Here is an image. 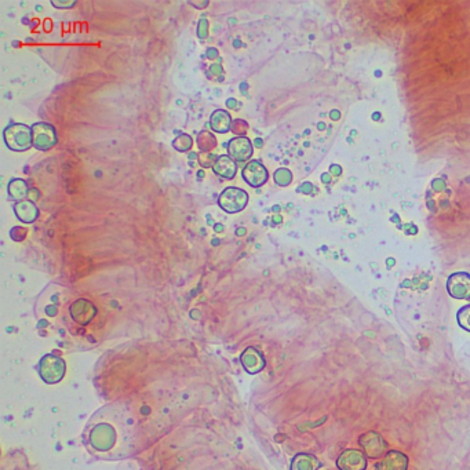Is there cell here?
Listing matches in <instances>:
<instances>
[{
    "label": "cell",
    "mask_w": 470,
    "mask_h": 470,
    "mask_svg": "<svg viewBox=\"0 0 470 470\" xmlns=\"http://www.w3.org/2000/svg\"><path fill=\"white\" fill-rule=\"evenodd\" d=\"M228 155L235 160L236 163H249V160L251 159L253 153H254V145L251 142V140H249L247 137H234L232 140H229L228 145Z\"/></svg>",
    "instance_id": "cell-7"
},
{
    "label": "cell",
    "mask_w": 470,
    "mask_h": 470,
    "mask_svg": "<svg viewBox=\"0 0 470 470\" xmlns=\"http://www.w3.org/2000/svg\"><path fill=\"white\" fill-rule=\"evenodd\" d=\"M70 316L79 324H88L97 315V308L87 299H78L70 305Z\"/></svg>",
    "instance_id": "cell-10"
},
{
    "label": "cell",
    "mask_w": 470,
    "mask_h": 470,
    "mask_svg": "<svg viewBox=\"0 0 470 470\" xmlns=\"http://www.w3.org/2000/svg\"><path fill=\"white\" fill-rule=\"evenodd\" d=\"M234 47L235 48H240V47H243V43L240 42V39H236L235 42H234Z\"/></svg>",
    "instance_id": "cell-39"
},
{
    "label": "cell",
    "mask_w": 470,
    "mask_h": 470,
    "mask_svg": "<svg viewBox=\"0 0 470 470\" xmlns=\"http://www.w3.org/2000/svg\"><path fill=\"white\" fill-rule=\"evenodd\" d=\"M247 203H249V193L236 187L225 188L218 197L219 207L228 214L243 212L247 207Z\"/></svg>",
    "instance_id": "cell-3"
},
{
    "label": "cell",
    "mask_w": 470,
    "mask_h": 470,
    "mask_svg": "<svg viewBox=\"0 0 470 470\" xmlns=\"http://www.w3.org/2000/svg\"><path fill=\"white\" fill-rule=\"evenodd\" d=\"M253 145H254V148H256V150H261L263 147V140L259 138V137H256V138H254V141H253Z\"/></svg>",
    "instance_id": "cell-36"
},
{
    "label": "cell",
    "mask_w": 470,
    "mask_h": 470,
    "mask_svg": "<svg viewBox=\"0 0 470 470\" xmlns=\"http://www.w3.org/2000/svg\"><path fill=\"white\" fill-rule=\"evenodd\" d=\"M213 171L221 178L234 179L237 174V163L229 155H221L214 164Z\"/></svg>",
    "instance_id": "cell-15"
},
{
    "label": "cell",
    "mask_w": 470,
    "mask_h": 470,
    "mask_svg": "<svg viewBox=\"0 0 470 470\" xmlns=\"http://www.w3.org/2000/svg\"><path fill=\"white\" fill-rule=\"evenodd\" d=\"M39 199H41V191L38 188H31L29 193H28V200H31V202L35 203Z\"/></svg>",
    "instance_id": "cell-31"
},
{
    "label": "cell",
    "mask_w": 470,
    "mask_h": 470,
    "mask_svg": "<svg viewBox=\"0 0 470 470\" xmlns=\"http://www.w3.org/2000/svg\"><path fill=\"white\" fill-rule=\"evenodd\" d=\"M320 466L319 461L309 454H299L291 465V470H318Z\"/></svg>",
    "instance_id": "cell-18"
},
{
    "label": "cell",
    "mask_w": 470,
    "mask_h": 470,
    "mask_svg": "<svg viewBox=\"0 0 470 470\" xmlns=\"http://www.w3.org/2000/svg\"><path fill=\"white\" fill-rule=\"evenodd\" d=\"M232 118L231 113L225 109H215L212 113L210 123H212V130L214 132L218 134H226L231 131V125H232Z\"/></svg>",
    "instance_id": "cell-16"
},
{
    "label": "cell",
    "mask_w": 470,
    "mask_h": 470,
    "mask_svg": "<svg viewBox=\"0 0 470 470\" xmlns=\"http://www.w3.org/2000/svg\"><path fill=\"white\" fill-rule=\"evenodd\" d=\"M241 177L249 187L259 189L261 187H263L268 182L269 172L259 160H251V162L246 163V166L243 167Z\"/></svg>",
    "instance_id": "cell-6"
},
{
    "label": "cell",
    "mask_w": 470,
    "mask_h": 470,
    "mask_svg": "<svg viewBox=\"0 0 470 470\" xmlns=\"http://www.w3.org/2000/svg\"><path fill=\"white\" fill-rule=\"evenodd\" d=\"M196 175H197L199 179H203L206 177V172H204V170H199L196 172Z\"/></svg>",
    "instance_id": "cell-38"
},
{
    "label": "cell",
    "mask_w": 470,
    "mask_h": 470,
    "mask_svg": "<svg viewBox=\"0 0 470 470\" xmlns=\"http://www.w3.org/2000/svg\"><path fill=\"white\" fill-rule=\"evenodd\" d=\"M196 33H197V38H199L200 41H206V39L209 38V33H210V22H209L207 19L202 17V19L199 20V22H197V31H196Z\"/></svg>",
    "instance_id": "cell-25"
},
{
    "label": "cell",
    "mask_w": 470,
    "mask_h": 470,
    "mask_svg": "<svg viewBox=\"0 0 470 470\" xmlns=\"http://www.w3.org/2000/svg\"><path fill=\"white\" fill-rule=\"evenodd\" d=\"M39 372L44 382L50 385L58 384L65 377L66 363L58 356L46 355L39 364Z\"/></svg>",
    "instance_id": "cell-4"
},
{
    "label": "cell",
    "mask_w": 470,
    "mask_h": 470,
    "mask_svg": "<svg viewBox=\"0 0 470 470\" xmlns=\"http://www.w3.org/2000/svg\"><path fill=\"white\" fill-rule=\"evenodd\" d=\"M7 192L11 200L21 202V200H25V197H28L29 188H28L26 181H24L21 178H13L7 185Z\"/></svg>",
    "instance_id": "cell-17"
},
{
    "label": "cell",
    "mask_w": 470,
    "mask_h": 470,
    "mask_svg": "<svg viewBox=\"0 0 470 470\" xmlns=\"http://www.w3.org/2000/svg\"><path fill=\"white\" fill-rule=\"evenodd\" d=\"M449 294L455 299H470V275L465 272H458L449 276L447 280Z\"/></svg>",
    "instance_id": "cell-9"
},
{
    "label": "cell",
    "mask_w": 470,
    "mask_h": 470,
    "mask_svg": "<svg viewBox=\"0 0 470 470\" xmlns=\"http://www.w3.org/2000/svg\"><path fill=\"white\" fill-rule=\"evenodd\" d=\"M408 458L400 451H389L377 465L378 470H407Z\"/></svg>",
    "instance_id": "cell-13"
},
{
    "label": "cell",
    "mask_w": 470,
    "mask_h": 470,
    "mask_svg": "<svg viewBox=\"0 0 470 470\" xmlns=\"http://www.w3.org/2000/svg\"><path fill=\"white\" fill-rule=\"evenodd\" d=\"M33 148L38 150H48L54 148L58 142L56 127L47 122H38L31 126Z\"/></svg>",
    "instance_id": "cell-5"
},
{
    "label": "cell",
    "mask_w": 470,
    "mask_h": 470,
    "mask_svg": "<svg viewBox=\"0 0 470 470\" xmlns=\"http://www.w3.org/2000/svg\"><path fill=\"white\" fill-rule=\"evenodd\" d=\"M51 4L56 9H72L76 6V0H51Z\"/></svg>",
    "instance_id": "cell-27"
},
{
    "label": "cell",
    "mask_w": 470,
    "mask_h": 470,
    "mask_svg": "<svg viewBox=\"0 0 470 470\" xmlns=\"http://www.w3.org/2000/svg\"><path fill=\"white\" fill-rule=\"evenodd\" d=\"M3 140L9 150L25 152L33 147L32 128L24 123H11L3 130Z\"/></svg>",
    "instance_id": "cell-2"
},
{
    "label": "cell",
    "mask_w": 470,
    "mask_h": 470,
    "mask_svg": "<svg viewBox=\"0 0 470 470\" xmlns=\"http://www.w3.org/2000/svg\"><path fill=\"white\" fill-rule=\"evenodd\" d=\"M360 446L363 447L364 452L370 458H381L384 456L387 444L381 434L377 432H367L359 439Z\"/></svg>",
    "instance_id": "cell-8"
},
{
    "label": "cell",
    "mask_w": 470,
    "mask_h": 470,
    "mask_svg": "<svg viewBox=\"0 0 470 470\" xmlns=\"http://www.w3.org/2000/svg\"><path fill=\"white\" fill-rule=\"evenodd\" d=\"M241 364L244 367V370L250 374H258L263 370L265 367V359H263V355L256 350V348L253 346H249L243 353H241Z\"/></svg>",
    "instance_id": "cell-12"
},
{
    "label": "cell",
    "mask_w": 470,
    "mask_h": 470,
    "mask_svg": "<svg viewBox=\"0 0 470 470\" xmlns=\"http://www.w3.org/2000/svg\"><path fill=\"white\" fill-rule=\"evenodd\" d=\"M193 147L192 137L189 134H179L172 140V148L181 153H187L191 152Z\"/></svg>",
    "instance_id": "cell-20"
},
{
    "label": "cell",
    "mask_w": 470,
    "mask_h": 470,
    "mask_svg": "<svg viewBox=\"0 0 470 470\" xmlns=\"http://www.w3.org/2000/svg\"><path fill=\"white\" fill-rule=\"evenodd\" d=\"M225 105L228 109H232V110H240V107H243L240 103H237L236 98H228L225 101Z\"/></svg>",
    "instance_id": "cell-30"
},
{
    "label": "cell",
    "mask_w": 470,
    "mask_h": 470,
    "mask_svg": "<svg viewBox=\"0 0 470 470\" xmlns=\"http://www.w3.org/2000/svg\"><path fill=\"white\" fill-rule=\"evenodd\" d=\"M236 234H237V236L246 235V229H241V228H239V229L236 231Z\"/></svg>",
    "instance_id": "cell-41"
},
{
    "label": "cell",
    "mask_w": 470,
    "mask_h": 470,
    "mask_svg": "<svg viewBox=\"0 0 470 470\" xmlns=\"http://www.w3.org/2000/svg\"><path fill=\"white\" fill-rule=\"evenodd\" d=\"M456 319L459 325L470 333V305H466L458 310Z\"/></svg>",
    "instance_id": "cell-24"
},
{
    "label": "cell",
    "mask_w": 470,
    "mask_h": 470,
    "mask_svg": "<svg viewBox=\"0 0 470 470\" xmlns=\"http://www.w3.org/2000/svg\"><path fill=\"white\" fill-rule=\"evenodd\" d=\"M26 235H28V231L26 228H22V226H14L11 231H10V236L14 241H22L26 239Z\"/></svg>",
    "instance_id": "cell-26"
},
{
    "label": "cell",
    "mask_w": 470,
    "mask_h": 470,
    "mask_svg": "<svg viewBox=\"0 0 470 470\" xmlns=\"http://www.w3.org/2000/svg\"><path fill=\"white\" fill-rule=\"evenodd\" d=\"M239 90H240V93L243 94V95H249V93H247V90H249V83H246V82H243V83H240V85H239Z\"/></svg>",
    "instance_id": "cell-35"
},
{
    "label": "cell",
    "mask_w": 470,
    "mask_h": 470,
    "mask_svg": "<svg viewBox=\"0 0 470 470\" xmlns=\"http://www.w3.org/2000/svg\"><path fill=\"white\" fill-rule=\"evenodd\" d=\"M206 58L210 60V61L219 60V51H218V48H215V47H209L207 51H206Z\"/></svg>",
    "instance_id": "cell-29"
},
{
    "label": "cell",
    "mask_w": 470,
    "mask_h": 470,
    "mask_svg": "<svg viewBox=\"0 0 470 470\" xmlns=\"http://www.w3.org/2000/svg\"><path fill=\"white\" fill-rule=\"evenodd\" d=\"M204 127H206V130H207V131H210V128H212V123H210V122H207V123L204 125Z\"/></svg>",
    "instance_id": "cell-43"
},
{
    "label": "cell",
    "mask_w": 470,
    "mask_h": 470,
    "mask_svg": "<svg viewBox=\"0 0 470 470\" xmlns=\"http://www.w3.org/2000/svg\"><path fill=\"white\" fill-rule=\"evenodd\" d=\"M249 123L243 119H235L231 125V131L232 134H235L236 137H246L249 132Z\"/></svg>",
    "instance_id": "cell-23"
},
{
    "label": "cell",
    "mask_w": 470,
    "mask_h": 470,
    "mask_svg": "<svg viewBox=\"0 0 470 470\" xmlns=\"http://www.w3.org/2000/svg\"><path fill=\"white\" fill-rule=\"evenodd\" d=\"M46 313H47L48 316H56V315H57V308H56L54 305H48V306L46 308Z\"/></svg>",
    "instance_id": "cell-34"
},
{
    "label": "cell",
    "mask_w": 470,
    "mask_h": 470,
    "mask_svg": "<svg viewBox=\"0 0 470 470\" xmlns=\"http://www.w3.org/2000/svg\"><path fill=\"white\" fill-rule=\"evenodd\" d=\"M131 424L125 411L116 406L101 408L88 427V444L100 456H126L131 439Z\"/></svg>",
    "instance_id": "cell-1"
},
{
    "label": "cell",
    "mask_w": 470,
    "mask_h": 470,
    "mask_svg": "<svg viewBox=\"0 0 470 470\" xmlns=\"http://www.w3.org/2000/svg\"><path fill=\"white\" fill-rule=\"evenodd\" d=\"M298 191L299 192H303L308 194V193H310V191H312V185L309 182H305L302 187H299Z\"/></svg>",
    "instance_id": "cell-33"
},
{
    "label": "cell",
    "mask_w": 470,
    "mask_h": 470,
    "mask_svg": "<svg viewBox=\"0 0 470 470\" xmlns=\"http://www.w3.org/2000/svg\"><path fill=\"white\" fill-rule=\"evenodd\" d=\"M273 222L280 224V222H281V216H280V215H275V216H273Z\"/></svg>",
    "instance_id": "cell-42"
},
{
    "label": "cell",
    "mask_w": 470,
    "mask_h": 470,
    "mask_svg": "<svg viewBox=\"0 0 470 470\" xmlns=\"http://www.w3.org/2000/svg\"><path fill=\"white\" fill-rule=\"evenodd\" d=\"M337 466L341 470H365L367 458L359 449H346L338 458Z\"/></svg>",
    "instance_id": "cell-11"
},
{
    "label": "cell",
    "mask_w": 470,
    "mask_h": 470,
    "mask_svg": "<svg viewBox=\"0 0 470 470\" xmlns=\"http://www.w3.org/2000/svg\"><path fill=\"white\" fill-rule=\"evenodd\" d=\"M209 70L214 76H222L224 75V68H222V64H219V63H213L210 65Z\"/></svg>",
    "instance_id": "cell-28"
},
{
    "label": "cell",
    "mask_w": 470,
    "mask_h": 470,
    "mask_svg": "<svg viewBox=\"0 0 470 470\" xmlns=\"http://www.w3.org/2000/svg\"><path fill=\"white\" fill-rule=\"evenodd\" d=\"M36 11L41 13V11H42V6H36Z\"/></svg>",
    "instance_id": "cell-44"
},
{
    "label": "cell",
    "mask_w": 470,
    "mask_h": 470,
    "mask_svg": "<svg viewBox=\"0 0 470 470\" xmlns=\"http://www.w3.org/2000/svg\"><path fill=\"white\" fill-rule=\"evenodd\" d=\"M196 145H197V150L200 152H213L218 147V141H216V137L214 135L212 131L203 130L197 134Z\"/></svg>",
    "instance_id": "cell-19"
},
{
    "label": "cell",
    "mask_w": 470,
    "mask_h": 470,
    "mask_svg": "<svg viewBox=\"0 0 470 470\" xmlns=\"http://www.w3.org/2000/svg\"><path fill=\"white\" fill-rule=\"evenodd\" d=\"M14 213L22 224H33L39 216V209L31 200H21L14 204Z\"/></svg>",
    "instance_id": "cell-14"
},
{
    "label": "cell",
    "mask_w": 470,
    "mask_h": 470,
    "mask_svg": "<svg viewBox=\"0 0 470 470\" xmlns=\"http://www.w3.org/2000/svg\"><path fill=\"white\" fill-rule=\"evenodd\" d=\"M197 157H199V153H196V152H189V155H188V159H189V162H193L194 159L197 160Z\"/></svg>",
    "instance_id": "cell-37"
},
{
    "label": "cell",
    "mask_w": 470,
    "mask_h": 470,
    "mask_svg": "<svg viewBox=\"0 0 470 470\" xmlns=\"http://www.w3.org/2000/svg\"><path fill=\"white\" fill-rule=\"evenodd\" d=\"M273 179L278 187H288L293 182V172L288 169L281 167L273 172Z\"/></svg>",
    "instance_id": "cell-21"
},
{
    "label": "cell",
    "mask_w": 470,
    "mask_h": 470,
    "mask_svg": "<svg viewBox=\"0 0 470 470\" xmlns=\"http://www.w3.org/2000/svg\"><path fill=\"white\" fill-rule=\"evenodd\" d=\"M188 3H189L191 6H194V9H199V10H203V9H206V7L210 4L209 0H204V1H194V0H189Z\"/></svg>",
    "instance_id": "cell-32"
},
{
    "label": "cell",
    "mask_w": 470,
    "mask_h": 470,
    "mask_svg": "<svg viewBox=\"0 0 470 470\" xmlns=\"http://www.w3.org/2000/svg\"><path fill=\"white\" fill-rule=\"evenodd\" d=\"M216 159H218V156L214 152H200L199 157H197V163L203 169H213Z\"/></svg>",
    "instance_id": "cell-22"
},
{
    "label": "cell",
    "mask_w": 470,
    "mask_h": 470,
    "mask_svg": "<svg viewBox=\"0 0 470 470\" xmlns=\"http://www.w3.org/2000/svg\"><path fill=\"white\" fill-rule=\"evenodd\" d=\"M224 231V226L221 224H216L215 225V232H222Z\"/></svg>",
    "instance_id": "cell-40"
}]
</instances>
